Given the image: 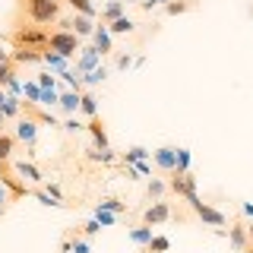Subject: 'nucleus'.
Returning a JSON list of instances; mask_svg holds the SVG:
<instances>
[{"label":"nucleus","instance_id":"obj_1","mask_svg":"<svg viewBox=\"0 0 253 253\" xmlns=\"http://www.w3.org/2000/svg\"><path fill=\"white\" fill-rule=\"evenodd\" d=\"M60 6L63 0H22L32 26H47V22H60Z\"/></svg>","mask_w":253,"mask_h":253},{"label":"nucleus","instance_id":"obj_32","mask_svg":"<svg viewBox=\"0 0 253 253\" xmlns=\"http://www.w3.org/2000/svg\"><path fill=\"white\" fill-rule=\"evenodd\" d=\"M16 79V70H13V63H0V89H6Z\"/></svg>","mask_w":253,"mask_h":253},{"label":"nucleus","instance_id":"obj_12","mask_svg":"<svg viewBox=\"0 0 253 253\" xmlns=\"http://www.w3.org/2000/svg\"><path fill=\"white\" fill-rule=\"evenodd\" d=\"M152 162H155L165 174H174V168H177V149H174V146L155 149V152H152Z\"/></svg>","mask_w":253,"mask_h":253},{"label":"nucleus","instance_id":"obj_13","mask_svg":"<svg viewBox=\"0 0 253 253\" xmlns=\"http://www.w3.org/2000/svg\"><path fill=\"white\" fill-rule=\"evenodd\" d=\"M79 51H83V54H79V60H76V73L79 76H85V73H92L95 67H101V54L95 51L92 44L89 47H79Z\"/></svg>","mask_w":253,"mask_h":253},{"label":"nucleus","instance_id":"obj_27","mask_svg":"<svg viewBox=\"0 0 253 253\" xmlns=\"http://www.w3.org/2000/svg\"><path fill=\"white\" fill-rule=\"evenodd\" d=\"M168 250H171V241H168L165 234H155L152 244L146 247V253H168Z\"/></svg>","mask_w":253,"mask_h":253},{"label":"nucleus","instance_id":"obj_46","mask_svg":"<svg viewBox=\"0 0 253 253\" xmlns=\"http://www.w3.org/2000/svg\"><path fill=\"white\" fill-rule=\"evenodd\" d=\"M126 177H130V180H136V177H139V171L133 168V165H126Z\"/></svg>","mask_w":253,"mask_h":253},{"label":"nucleus","instance_id":"obj_26","mask_svg":"<svg viewBox=\"0 0 253 253\" xmlns=\"http://www.w3.org/2000/svg\"><path fill=\"white\" fill-rule=\"evenodd\" d=\"M70 6H73V13L79 16H89V19H95V6H92V0H67Z\"/></svg>","mask_w":253,"mask_h":253},{"label":"nucleus","instance_id":"obj_17","mask_svg":"<svg viewBox=\"0 0 253 253\" xmlns=\"http://www.w3.org/2000/svg\"><path fill=\"white\" fill-rule=\"evenodd\" d=\"M124 10H126L124 0H111L105 10H101V22H105V26H111L114 19H121V16H124Z\"/></svg>","mask_w":253,"mask_h":253},{"label":"nucleus","instance_id":"obj_38","mask_svg":"<svg viewBox=\"0 0 253 253\" xmlns=\"http://www.w3.org/2000/svg\"><path fill=\"white\" fill-rule=\"evenodd\" d=\"M95 218L101 221V228H108V225H114L117 215H111V212H101V209H95Z\"/></svg>","mask_w":253,"mask_h":253},{"label":"nucleus","instance_id":"obj_36","mask_svg":"<svg viewBox=\"0 0 253 253\" xmlns=\"http://www.w3.org/2000/svg\"><path fill=\"white\" fill-rule=\"evenodd\" d=\"M44 193H51L57 203L63 200V193H60V184H57V180H47V184H44Z\"/></svg>","mask_w":253,"mask_h":253},{"label":"nucleus","instance_id":"obj_2","mask_svg":"<svg viewBox=\"0 0 253 253\" xmlns=\"http://www.w3.org/2000/svg\"><path fill=\"white\" fill-rule=\"evenodd\" d=\"M47 35L51 32H44L42 26H16L10 42L13 47H26V51H47Z\"/></svg>","mask_w":253,"mask_h":253},{"label":"nucleus","instance_id":"obj_18","mask_svg":"<svg viewBox=\"0 0 253 253\" xmlns=\"http://www.w3.org/2000/svg\"><path fill=\"white\" fill-rule=\"evenodd\" d=\"M152 237H155V231L149 225H136V228H130V241L133 244H139V247H149L152 244Z\"/></svg>","mask_w":253,"mask_h":253},{"label":"nucleus","instance_id":"obj_48","mask_svg":"<svg viewBox=\"0 0 253 253\" xmlns=\"http://www.w3.org/2000/svg\"><path fill=\"white\" fill-rule=\"evenodd\" d=\"M247 234H250V250H253V221H247Z\"/></svg>","mask_w":253,"mask_h":253},{"label":"nucleus","instance_id":"obj_24","mask_svg":"<svg viewBox=\"0 0 253 253\" xmlns=\"http://www.w3.org/2000/svg\"><path fill=\"white\" fill-rule=\"evenodd\" d=\"M105 79H108V70H105V67H95L92 73H85V76H83V89H92V85L105 83Z\"/></svg>","mask_w":253,"mask_h":253},{"label":"nucleus","instance_id":"obj_11","mask_svg":"<svg viewBox=\"0 0 253 253\" xmlns=\"http://www.w3.org/2000/svg\"><path fill=\"white\" fill-rule=\"evenodd\" d=\"M57 26L63 29V32H73V35H79V38H85V35H92L95 32V22L89 19V16H70V19H60Z\"/></svg>","mask_w":253,"mask_h":253},{"label":"nucleus","instance_id":"obj_29","mask_svg":"<svg viewBox=\"0 0 253 253\" xmlns=\"http://www.w3.org/2000/svg\"><path fill=\"white\" fill-rule=\"evenodd\" d=\"M190 149H177V168H174V174H190Z\"/></svg>","mask_w":253,"mask_h":253},{"label":"nucleus","instance_id":"obj_14","mask_svg":"<svg viewBox=\"0 0 253 253\" xmlns=\"http://www.w3.org/2000/svg\"><path fill=\"white\" fill-rule=\"evenodd\" d=\"M92 47L101 54V57H108V54L114 51V44H111V32H108L105 22H101V26H95V32H92Z\"/></svg>","mask_w":253,"mask_h":253},{"label":"nucleus","instance_id":"obj_21","mask_svg":"<svg viewBox=\"0 0 253 253\" xmlns=\"http://www.w3.org/2000/svg\"><path fill=\"white\" fill-rule=\"evenodd\" d=\"M79 111H83L85 117H98V101H95V95L92 92H83V98H79Z\"/></svg>","mask_w":253,"mask_h":253},{"label":"nucleus","instance_id":"obj_44","mask_svg":"<svg viewBox=\"0 0 253 253\" xmlns=\"http://www.w3.org/2000/svg\"><path fill=\"white\" fill-rule=\"evenodd\" d=\"M6 98H10V92H6V89H0V114H3V105H6Z\"/></svg>","mask_w":253,"mask_h":253},{"label":"nucleus","instance_id":"obj_43","mask_svg":"<svg viewBox=\"0 0 253 253\" xmlns=\"http://www.w3.org/2000/svg\"><path fill=\"white\" fill-rule=\"evenodd\" d=\"M241 212H244V215H247V218L253 221V203H241Z\"/></svg>","mask_w":253,"mask_h":253},{"label":"nucleus","instance_id":"obj_35","mask_svg":"<svg viewBox=\"0 0 253 253\" xmlns=\"http://www.w3.org/2000/svg\"><path fill=\"white\" fill-rule=\"evenodd\" d=\"M38 89H57V79L51 73H38Z\"/></svg>","mask_w":253,"mask_h":253},{"label":"nucleus","instance_id":"obj_16","mask_svg":"<svg viewBox=\"0 0 253 253\" xmlns=\"http://www.w3.org/2000/svg\"><path fill=\"white\" fill-rule=\"evenodd\" d=\"M13 149H16V136L13 133H0V165H10L13 162Z\"/></svg>","mask_w":253,"mask_h":253},{"label":"nucleus","instance_id":"obj_3","mask_svg":"<svg viewBox=\"0 0 253 253\" xmlns=\"http://www.w3.org/2000/svg\"><path fill=\"white\" fill-rule=\"evenodd\" d=\"M47 51L60 54L63 60H70L79 51V35H73V32H63V29L51 32V35H47Z\"/></svg>","mask_w":253,"mask_h":253},{"label":"nucleus","instance_id":"obj_42","mask_svg":"<svg viewBox=\"0 0 253 253\" xmlns=\"http://www.w3.org/2000/svg\"><path fill=\"white\" fill-rule=\"evenodd\" d=\"M6 203H10V193H6V187L3 184H0V209H3V206Z\"/></svg>","mask_w":253,"mask_h":253},{"label":"nucleus","instance_id":"obj_47","mask_svg":"<svg viewBox=\"0 0 253 253\" xmlns=\"http://www.w3.org/2000/svg\"><path fill=\"white\" fill-rule=\"evenodd\" d=\"M133 168H136L139 174H149V171H152V168H149V165H146V162H139V165H133Z\"/></svg>","mask_w":253,"mask_h":253},{"label":"nucleus","instance_id":"obj_15","mask_svg":"<svg viewBox=\"0 0 253 253\" xmlns=\"http://www.w3.org/2000/svg\"><path fill=\"white\" fill-rule=\"evenodd\" d=\"M85 130L92 133V139H95V149H111V146H108V130H105V121L92 117V121L85 124Z\"/></svg>","mask_w":253,"mask_h":253},{"label":"nucleus","instance_id":"obj_40","mask_svg":"<svg viewBox=\"0 0 253 253\" xmlns=\"http://www.w3.org/2000/svg\"><path fill=\"white\" fill-rule=\"evenodd\" d=\"M133 67V57L130 54H121V57H117V70H130Z\"/></svg>","mask_w":253,"mask_h":253},{"label":"nucleus","instance_id":"obj_9","mask_svg":"<svg viewBox=\"0 0 253 253\" xmlns=\"http://www.w3.org/2000/svg\"><path fill=\"white\" fill-rule=\"evenodd\" d=\"M190 209L196 212V218L200 221H206V225H212V228H221V225H228V215L225 212H218L215 206H209V203H196V206H190Z\"/></svg>","mask_w":253,"mask_h":253},{"label":"nucleus","instance_id":"obj_30","mask_svg":"<svg viewBox=\"0 0 253 253\" xmlns=\"http://www.w3.org/2000/svg\"><path fill=\"white\" fill-rule=\"evenodd\" d=\"M89 158H92V162H101V165H111L117 155L111 152V149H89Z\"/></svg>","mask_w":253,"mask_h":253},{"label":"nucleus","instance_id":"obj_23","mask_svg":"<svg viewBox=\"0 0 253 253\" xmlns=\"http://www.w3.org/2000/svg\"><path fill=\"white\" fill-rule=\"evenodd\" d=\"M42 63H44V67H51V70H57V73L67 70V60H63L60 54H54V51H42Z\"/></svg>","mask_w":253,"mask_h":253},{"label":"nucleus","instance_id":"obj_6","mask_svg":"<svg viewBox=\"0 0 253 253\" xmlns=\"http://www.w3.org/2000/svg\"><path fill=\"white\" fill-rule=\"evenodd\" d=\"M0 184L6 187V193H10V200H19V196L32 193V187H29V184H22V180L16 177L13 165H0Z\"/></svg>","mask_w":253,"mask_h":253},{"label":"nucleus","instance_id":"obj_41","mask_svg":"<svg viewBox=\"0 0 253 253\" xmlns=\"http://www.w3.org/2000/svg\"><path fill=\"white\" fill-rule=\"evenodd\" d=\"M162 3L168 6L171 0H142V10H152V6H162Z\"/></svg>","mask_w":253,"mask_h":253},{"label":"nucleus","instance_id":"obj_10","mask_svg":"<svg viewBox=\"0 0 253 253\" xmlns=\"http://www.w3.org/2000/svg\"><path fill=\"white\" fill-rule=\"evenodd\" d=\"M13 136H16V142L35 146V139H38V121H35V117H19V121H16Z\"/></svg>","mask_w":253,"mask_h":253},{"label":"nucleus","instance_id":"obj_28","mask_svg":"<svg viewBox=\"0 0 253 253\" xmlns=\"http://www.w3.org/2000/svg\"><path fill=\"white\" fill-rule=\"evenodd\" d=\"M165 190H168V184L158 180V177H152V180H149V187H146V193H149V200H162Z\"/></svg>","mask_w":253,"mask_h":253},{"label":"nucleus","instance_id":"obj_5","mask_svg":"<svg viewBox=\"0 0 253 253\" xmlns=\"http://www.w3.org/2000/svg\"><path fill=\"white\" fill-rule=\"evenodd\" d=\"M10 165H13L16 177H19L22 184H29V187H42V184H44V171L38 168L35 162H26V158H19V162H10Z\"/></svg>","mask_w":253,"mask_h":253},{"label":"nucleus","instance_id":"obj_37","mask_svg":"<svg viewBox=\"0 0 253 253\" xmlns=\"http://www.w3.org/2000/svg\"><path fill=\"white\" fill-rule=\"evenodd\" d=\"M60 126H63V130H67V133H79V130H85V126H83V124H79V121H76V117H67V121H63Z\"/></svg>","mask_w":253,"mask_h":253},{"label":"nucleus","instance_id":"obj_20","mask_svg":"<svg viewBox=\"0 0 253 253\" xmlns=\"http://www.w3.org/2000/svg\"><path fill=\"white\" fill-rule=\"evenodd\" d=\"M133 29H136V22H133L130 16H121V19H114V22L108 26V32H111V35H130Z\"/></svg>","mask_w":253,"mask_h":253},{"label":"nucleus","instance_id":"obj_25","mask_svg":"<svg viewBox=\"0 0 253 253\" xmlns=\"http://www.w3.org/2000/svg\"><path fill=\"white\" fill-rule=\"evenodd\" d=\"M98 209H101V212H111V215H117V212H124V209H126V203H124V200H117V196H105V200L98 203Z\"/></svg>","mask_w":253,"mask_h":253},{"label":"nucleus","instance_id":"obj_39","mask_svg":"<svg viewBox=\"0 0 253 253\" xmlns=\"http://www.w3.org/2000/svg\"><path fill=\"white\" fill-rule=\"evenodd\" d=\"M83 231H85V234H98V231H101V221L92 215V218H89V221L83 225Z\"/></svg>","mask_w":253,"mask_h":253},{"label":"nucleus","instance_id":"obj_19","mask_svg":"<svg viewBox=\"0 0 253 253\" xmlns=\"http://www.w3.org/2000/svg\"><path fill=\"white\" fill-rule=\"evenodd\" d=\"M79 98H83V92H73V89H70V92L60 95V105L57 108H63L67 114H76V111H79Z\"/></svg>","mask_w":253,"mask_h":253},{"label":"nucleus","instance_id":"obj_4","mask_svg":"<svg viewBox=\"0 0 253 253\" xmlns=\"http://www.w3.org/2000/svg\"><path fill=\"white\" fill-rule=\"evenodd\" d=\"M168 190H171V193H177V196H184L187 206H196V203H200V193H196V177H193V171H190V174H171Z\"/></svg>","mask_w":253,"mask_h":253},{"label":"nucleus","instance_id":"obj_31","mask_svg":"<svg viewBox=\"0 0 253 253\" xmlns=\"http://www.w3.org/2000/svg\"><path fill=\"white\" fill-rule=\"evenodd\" d=\"M190 6H193L190 0H171V3L165 6V13H168V16H180V13H187Z\"/></svg>","mask_w":253,"mask_h":253},{"label":"nucleus","instance_id":"obj_45","mask_svg":"<svg viewBox=\"0 0 253 253\" xmlns=\"http://www.w3.org/2000/svg\"><path fill=\"white\" fill-rule=\"evenodd\" d=\"M0 63H10V51H6L3 44H0Z\"/></svg>","mask_w":253,"mask_h":253},{"label":"nucleus","instance_id":"obj_34","mask_svg":"<svg viewBox=\"0 0 253 253\" xmlns=\"http://www.w3.org/2000/svg\"><path fill=\"white\" fill-rule=\"evenodd\" d=\"M38 105H47V108H54V105H60V95L54 92V89H42V98H38Z\"/></svg>","mask_w":253,"mask_h":253},{"label":"nucleus","instance_id":"obj_49","mask_svg":"<svg viewBox=\"0 0 253 253\" xmlns=\"http://www.w3.org/2000/svg\"><path fill=\"white\" fill-rule=\"evenodd\" d=\"M3 124H6V117H3V114H0V133H3Z\"/></svg>","mask_w":253,"mask_h":253},{"label":"nucleus","instance_id":"obj_33","mask_svg":"<svg viewBox=\"0 0 253 253\" xmlns=\"http://www.w3.org/2000/svg\"><path fill=\"white\" fill-rule=\"evenodd\" d=\"M22 95L29 98V105H38V98H42V89H38V83H26V85H22Z\"/></svg>","mask_w":253,"mask_h":253},{"label":"nucleus","instance_id":"obj_50","mask_svg":"<svg viewBox=\"0 0 253 253\" xmlns=\"http://www.w3.org/2000/svg\"><path fill=\"white\" fill-rule=\"evenodd\" d=\"M0 215H3V209H0Z\"/></svg>","mask_w":253,"mask_h":253},{"label":"nucleus","instance_id":"obj_7","mask_svg":"<svg viewBox=\"0 0 253 253\" xmlns=\"http://www.w3.org/2000/svg\"><path fill=\"white\" fill-rule=\"evenodd\" d=\"M168 218H174L168 200H155L146 212H142V225H149V228H152V225H162V221H168Z\"/></svg>","mask_w":253,"mask_h":253},{"label":"nucleus","instance_id":"obj_8","mask_svg":"<svg viewBox=\"0 0 253 253\" xmlns=\"http://www.w3.org/2000/svg\"><path fill=\"white\" fill-rule=\"evenodd\" d=\"M228 241H231V247L237 253H253L250 250V234H247V221H231V228H228Z\"/></svg>","mask_w":253,"mask_h":253},{"label":"nucleus","instance_id":"obj_22","mask_svg":"<svg viewBox=\"0 0 253 253\" xmlns=\"http://www.w3.org/2000/svg\"><path fill=\"white\" fill-rule=\"evenodd\" d=\"M149 155H152L149 149H142V146H133V149H126V152H124V165H139V162H146Z\"/></svg>","mask_w":253,"mask_h":253}]
</instances>
